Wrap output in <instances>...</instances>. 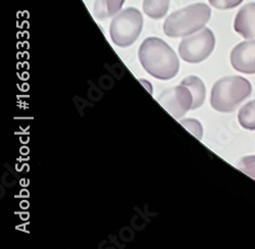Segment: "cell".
<instances>
[{"instance_id": "6da1fadb", "label": "cell", "mask_w": 255, "mask_h": 249, "mask_svg": "<svg viewBox=\"0 0 255 249\" xmlns=\"http://www.w3.org/2000/svg\"><path fill=\"white\" fill-rule=\"evenodd\" d=\"M139 59L148 74L163 81L176 77L180 69L175 51L163 40L156 37H149L143 41L139 48Z\"/></svg>"}, {"instance_id": "7a4b0ae2", "label": "cell", "mask_w": 255, "mask_h": 249, "mask_svg": "<svg viewBox=\"0 0 255 249\" xmlns=\"http://www.w3.org/2000/svg\"><path fill=\"white\" fill-rule=\"evenodd\" d=\"M210 7L205 3H195L169 14L163 24L164 34L171 38L194 34L208 23Z\"/></svg>"}, {"instance_id": "3957f363", "label": "cell", "mask_w": 255, "mask_h": 249, "mask_svg": "<svg viewBox=\"0 0 255 249\" xmlns=\"http://www.w3.org/2000/svg\"><path fill=\"white\" fill-rule=\"evenodd\" d=\"M252 86L243 77L233 76L219 80L212 87L210 105L220 113L235 111L240 103L250 96Z\"/></svg>"}, {"instance_id": "277c9868", "label": "cell", "mask_w": 255, "mask_h": 249, "mask_svg": "<svg viewBox=\"0 0 255 249\" xmlns=\"http://www.w3.org/2000/svg\"><path fill=\"white\" fill-rule=\"evenodd\" d=\"M143 29L141 12L134 7L120 11L111 24V37L119 47H129L140 36Z\"/></svg>"}, {"instance_id": "5b68a950", "label": "cell", "mask_w": 255, "mask_h": 249, "mask_svg": "<svg viewBox=\"0 0 255 249\" xmlns=\"http://www.w3.org/2000/svg\"><path fill=\"white\" fill-rule=\"evenodd\" d=\"M216 45V38L211 30L203 28L200 31L186 36L180 43L179 53L189 64H199L205 60Z\"/></svg>"}, {"instance_id": "8992f818", "label": "cell", "mask_w": 255, "mask_h": 249, "mask_svg": "<svg viewBox=\"0 0 255 249\" xmlns=\"http://www.w3.org/2000/svg\"><path fill=\"white\" fill-rule=\"evenodd\" d=\"M157 101L175 119H181L192 109L193 96L186 86L181 84L164 90L157 97Z\"/></svg>"}, {"instance_id": "52a82bcc", "label": "cell", "mask_w": 255, "mask_h": 249, "mask_svg": "<svg viewBox=\"0 0 255 249\" xmlns=\"http://www.w3.org/2000/svg\"><path fill=\"white\" fill-rule=\"evenodd\" d=\"M231 65L238 72L255 74V40L236 45L231 52Z\"/></svg>"}, {"instance_id": "ba28073f", "label": "cell", "mask_w": 255, "mask_h": 249, "mask_svg": "<svg viewBox=\"0 0 255 249\" xmlns=\"http://www.w3.org/2000/svg\"><path fill=\"white\" fill-rule=\"evenodd\" d=\"M234 29L245 39L255 37V2L242 6L234 22Z\"/></svg>"}, {"instance_id": "9c48e42d", "label": "cell", "mask_w": 255, "mask_h": 249, "mask_svg": "<svg viewBox=\"0 0 255 249\" xmlns=\"http://www.w3.org/2000/svg\"><path fill=\"white\" fill-rule=\"evenodd\" d=\"M181 84L186 86L193 96L192 110H197L202 107L205 100V86L203 82L196 76H190L183 80Z\"/></svg>"}, {"instance_id": "30bf717a", "label": "cell", "mask_w": 255, "mask_h": 249, "mask_svg": "<svg viewBox=\"0 0 255 249\" xmlns=\"http://www.w3.org/2000/svg\"><path fill=\"white\" fill-rule=\"evenodd\" d=\"M125 0H96L94 3V14L97 18L103 19L117 14Z\"/></svg>"}, {"instance_id": "8fae6325", "label": "cell", "mask_w": 255, "mask_h": 249, "mask_svg": "<svg viewBox=\"0 0 255 249\" xmlns=\"http://www.w3.org/2000/svg\"><path fill=\"white\" fill-rule=\"evenodd\" d=\"M169 7V0H144L143 10L151 18L163 17Z\"/></svg>"}, {"instance_id": "7c38bea8", "label": "cell", "mask_w": 255, "mask_h": 249, "mask_svg": "<svg viewBox=\"0 0 255 249\" xmlns=\"http://www.w3.org/2000/svg\"><path fill=\"white\" fill-rule=\"evenodd\" d=\"M238 121L246 130H255V100L245 105L238 114Z\"/></svg>"}, {"instance_id": "4fadbf2b", "label": "cell", "mask_w": 255, "mask_h": 249, "mask_svg": "<svg viewBox=\"0 0 255 249\" xmlns=\"http://www.w3.org/2000/svg\"><path fill=\"white\" fill-rule=\"evenodd\" d=\"M238 168L255 180V155L243 157L238 164Z\"/></svg>"}, {"instance_id": "5bb4252c", "label": "cell", "mask_w": 255, "mask_h": 249, "mask_svg": "<svg viewBox=\"0 0 255 249\" xmlns=\"http://www.w3.org/2000/svg\"><path fill=\"white\" fill-rule=\"evenodd\" d=\"M180 123L188 131L193 133L198 139L202 138L203 130H202V126H201L200 122H198L195 119H185V120H181Z\"/></svg>"}, {"instance_id": "9a60e30c", "label": "cell", "mask_w": 255, "mask_h": 249, "mask_svg": "<svg viewBox=\"0 0 255 249\" xmlns=\"http://www.w3.org/2000/svg\"><path fill=\"white\" fill-rule=\"evenodd\" d=\"M208 1L218 9H232L239 6L243 0H208Z\"/></svg>"}]
</instances>
